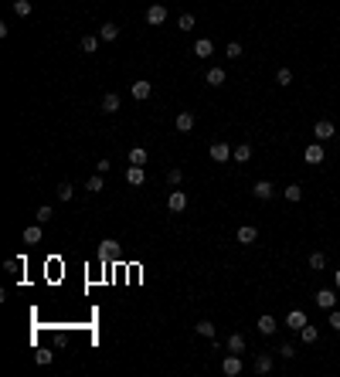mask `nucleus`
<instances>
[{"instance_id":"nucleus-28","label":"nucleus","mask_w":340,"mask_h":377,"mask_svg":"<svg viewBox=\"0 0 340 377\" xmlns=\"http://www.w3.org/2000/svg\"><path fill=\"white\" fill-rule=\"evenodd\" d=\"M283 197H286V201H289V204H296V201H300V197H303V190L296 187V184H289V187L283 190Z\"/></svg>"},{"instance_id":"nucleus-3","label":"nucleus","mask_w":340,"mask_h":377,"mask_svg":"<svg viewBox=\"0 0 340 377\" xmlns=\"http://www.w3.org/2000/svg\"><path fill=\"white\" fill-rule=\"evenodd\" d=\"M164 20H167V7H164V3H153V7H147V24L160 27Z\"/></svg>"},{"instance_id":"nucleus-38","label":"nucleus","mask_w":340,"mask_h":377,"mask_svg":"<svg viewBox=\"0 0 340 377\" xmlns=\"http://www.w3.org/2000/svg\"><path fill=\"white\" fill-rule=\"evenodd\" d=\"M279 354H283L286 360H293V357H296V350H293V343H283V347H279Z\"/></svg>"},{"instance_id":"nucleus-33","label":"nucleus","mask_w":340,"mask_h":377,"mask_svg":"<svg viewBox=\"0 0 340 377\" xmlns=\"http://www.w3.org/2000/svg\"><path fill=\"white\" fill-rule=\"evenodd\" d=\"M85 190H89V194H99V190H102V173H95V177H89V184H85Z\"/></svg>"},{"instance_id":"nucleus-42","label":"nucleus","mask_w":340,"mask_h":377,"mask_svg":"<svg viewBox=\"0 0 340 377\" xmlns=\"http://www.w3.org/2000/svg\"><path fill=\"white\" fill-rule=\"evenodd\" d=\"M334 285H337V289H340V268H337V272H334Z\"/></svg>"},{"instance_id":"nucleus-25","label":"nucleus","mask_w":340,"mask_h":377,"mask_svg":"<svg viewBox=\"0 0 340 377\" xmlns=\"http://www.w3.org/2000/svg\"><path fill=\"white\" fill-rule=\"evenodd\" d=\"M194 330H197V337H211V340H214V323H211V320H201Z\"/></svg>"},{"instance_id":"nucleus-15","label":"nucleus","mask_w":340,"mask_h":377,"mask_svg":"<svg viewBox=\"0 0 340 377\" xmlns=\"http://www.w3.org/2000/svg\"><path fill=\"white\" fill-rule=\"evenodd\" d=\"M102 113H119V95H116V92L102 95Z\"/></svg>"},{"instance_id":"nucleus-11","label":"nucleus","mask_w":340,"mask_h":377,"mask_svg":"<svg viewBox=\"0 0 340 377\" xmlns=\"http://www.w3.org/2000/svg\"><path fill=\"white\" fill-rule=\"evenodd\" d=\"M173 126H177L180 132H190V129H194V113H187V109H184V113L173 119Z\"/></svg>"},{"instance_id":"nucleus-7","label":"nucleus","mask_w":340,"mask_h":377,"mask_svg":"<svg viewBox=\"0 0 340 377\" xmlns=\"http://www.w3.org/2000/svg\"><path fill=\"white\" fill-rule=\"evenodd\" d=\"M306 313H303V309H289V316H286V326H289V330H303V326H306Z\"/></svg>"},{"instance_id":"nucleus-37","label":"nucleus","mask_w":340,"mask_h":377,"mask_svg":"<svg viewBox=\"0 0 340 377\" xmlns=\"http://www.w3.org/2000/svg\"><path fill=\"white\" fill-rule=\"evenodd\" d=\"M225 55H228V58H235V61H238V58H242V44H238V41H231V44H228V48H225Z\"/></svg>"},{"instance_id":"nucleus-18","label":"nucleus","mask_w":340,"mask_h":377,"mask_svg":"<svg viewBox=\"0 0 340 377\" xmlns=\"http://www.w3.org/2000/svg\"><path fill=\"white\" fill-rule=\"evenodd\" d=\"M231 156H235L238 163H245V160H252V146H248V143H238V146L231 150Z\"/></svg>"},{"instance_id":"nucleus-35","label":"nucleus","mask_w":340,"mask_h":377,"mask_svg":"<svg viewBox=\"0 0 340 377\" xmlns=\"http://www.w3.org/2000/svg\"><path fill=\"white\" fill-rule=\"evenodd\" d=\"M177 27H180V31H190V27H194V14H180V17H177Z\"/></svg>"},{"instance_id":"nucleus-26","label":"nucleus","mask_w":340,"mask_h":377,"mask_svg":"<svg viewBox=\"0 0 340 377\" xmlns=\"http://www.w3.org/2000/svg\"><path fill=\"white\" fill-rule=\"evenodd\" d=\"M310 268L323 272V268H327V255H323V251H313V255H310Z\"/></svg>"},{"instance_id":"nucleus-41","label":"nucleus","mask_w":340,"mask_h":377,"mask_svg":"<svg viewBox=\"0 0 340 377\" xmlns=\"http://www.w3.org/2000/svg\"><path fill=\"white\" fill-rule=\"evenodd\" d=\"M109 167H113L109 160H99V163H95V170H99V173H109Z\"/></svg>"},{"instance_id":"nucleus-14","label":"nucleus","mask_w":340,"mask_h":377,"mask_svg":"<svg viewBox=\"0 0 340 377\" xmlns=\"http://www.w3.org/2000/svg\"><path fill=\"white\" fill-rule=\"evenodd\" d=\"M334 302H337V296H334L330 289H320V292H317V306H320V309H334Z\"/></svg>"},{"instance_id":"nucleus-23","label":"nucleus","mask_w":340,"mask_h":377,"mask_svg":"<svg viewBox=\"0 0 340 377\" xmlns=\"http://www.w3.org/2000/svg\"><path fill=\"white\" fill-rule=\"evenodd\" d=\"M300 337H303V343H317V337H320V330L306 323V326H303V330H300Z\"/></svg>"},{"instance_id":"nucleus-30","label":"nucleus","mask_w":340,"mask_h":377,"mask_svg":"<svg viewBox=\"0 0 340 377\" xmlns=\"http://www.w3.org/2000/svg\"><path fill=\"white\" fill-rule=\"evenodd\" d=\"M276 85H293V72H289V68H279V72H276Z\"/></svg>"},{"instance_id":"nucleus-36","label":"nucleus","mask_w":340,"mask_h":377,"mask_svg":"<svg viewBox=\"0 0 340 377\" xmlns=\"http://www.w3.org/2000/svg\"><path fill=\"white\" fill-rule=\"evenodd\" d=\"M180 180H184V173H180L177 167H173V170H167V184H170V187H177Z\"/></svg>"},{"instance_id":"nucleus-12","label":"nucleus","mask_w":340,"mask_h":377,"mask_svg":"<svg viewBox=\"0 0 340 377\" xmlns=\"http://www.w3.org/2000/svg\"><path fill=\"white\" fill-rule=\"evenodd\" d=\"M252 194H255V197H259V201H269V197H272V194H276V187H272V184H269V180H259V184H255V187H252Z\"/></svg>"},{"instance_id":"nucleus-16","label":"nucleus","mask_w":340,"mask_h":377,"mask_svg":"<svg viewBox=\"0 0 340 377\" xmlns=\"http://www.w3.org/2000/svg\"><path fill=\"white\" fill-rule=\"evenodd\" d=\"M255 238H259V231H255L252 225H242V228H238V242H242V245H252Z\"/></svg>"},{"instance_id":"nucleus-24","label":"nucleus","mask_w":340,"mask_h":377,"mask_svg":"<svg viewBox=\"0 0 340 377\" xmlns=\"http://www.w3.org/2000/svg\"><path fill=\"white\" fill-rule=\"evenodd\" d=\"M116 251H119V245H116L113 238H106V242H102V248H99V255H102V258H113Z\"/></svg>"},{"instance_id":"nucleus-6","label":"nucleus","mask_w":340,"mask_h":377,"mask_svg":"<svg viewBox=\"0 0 340 377\" xmlns=\"http://www.w3.org/2000/svg\"><path fill=\"white\" fill-rule=\"evenodd\" d=\"M143 180H147V173H143V167H136V163H130V167H126V184H130V187H140Z\"/></svg>"},{"instance_id":"nucleus-21","label":"nucleus","mask_w":340,"mask_h":377,"mask_svg":"<svg viewBox=\"0 0 340 377\" xmlns=\"http://www.w3.org/2000/svg\"><path fill=\"white\" fill-rule=\"evenodd\" d=\"M99 38L102 41H116L119 38V27H116V24H102V27H99Z\"/></svg>"},{"instance_id":"nucleus-5","label":"nucleus","mask_w":340,"mask_h":377,"mask_svg":"<svg viewBox=\"0 0 340 377\" xmlns=\"http://www.w3.org/2000/svg\"><path fill=\"white\" fill-rule=\"evenodd\" d=\"M255 326H259V333H262V337H272V333L279 330L276 316H269V313H265V316H259V323H255Z\"/></svg>"},{"instance_id":"nucleus-40","label":"nucleus","mask_w":340,"mask_h":377,"mask_svg":"<svg viewBox=\"0 0 340 377\" xmlns=\"http://www.w3.org/2000/svg\"><path fill=\"white\" fill-rule=\"evenodd\" d=\"M330 326L340 330V309H330Z\"/></svg>"},{"instance_id":"nucleus-29","label":"nucleus","mask_w":340,"mask_h":377,"mask_svg":"<svg viewBox=\"0 0 340 377\" xmlns=\"http://www.w3.org/2000/svg\"><path fill=\"white\" fill-rule=\"evenodd\" d=\"M130 163H136V167H143V163H147V150H143V146H136V150H130Z\"/></svg>"},{"instance_id":"nucleus-20","label":"nucleus","mask_w":340,"mask_h":377,"mask_svg":"<svg viewBox=\"0 0 340 377\" xmlns=\"http://www.w3.org/2000/svg\"><path fill=\"white\" fill-rule=\"evenodd\" d=\"M24 242H27V245H38V242H41V225L24 228Z\"/></svg>"},{"instance_id":"nucleus-4","label":"nucleus","mask_w":340,"mask_h":377,"mask_svg":"<svg viewBox=\"0 0 340 377\" xmlns=\"http://www.w3.org/2000/svg\"><path fill=\"white\" fill-rule=\"evenodd\" d=\"M228 156H231V146H228V143H221V139L211 143V160H214V163H225Z\"/></svg>"},{"instance_id":"nucleus-19","label":"nucleus","mask_w":340,"mask_h":377,"mask_svg":"<svg viewBox=\"0 0 340 377\" xmlns=\"http://www.w3.org/2000/svg\"><path fill=\"white\" fill-rule=\"evenodd\" d=\"M269 371H272V357L269 354H259L255 357V374H269Z\"/></svg>"},{"instance_id":"nucleus-8","label":"nucleus","mask_w":340,"mask_h":377,"mask_svg":"<svg viewBox=\"0 0 340 377\" xmlns=\"http://www.w3.org/2000/svg\"><path fill=\"white\" fill-rule=\"evenodd\" d=\"M167 208L170 211H184V208H187V194H184V190H170Z\"/></svg>"},{"instance_id":"nucleus-9","label":"nucleus","mask_w":340,"mask_h":377,"mask_svg":"<svg viewBox=\"0 0 340 377\" xmlns=\"http://www.w3.org/2000/svg\"><path fill=\"white\" fill-rule=\"evenodd\" d=\"M150 92H153L150 82H133V85H130V95H133V99H150Z\"/></svg>"},{"instance_id":"nucleus-10","label":"nucleus","mask_w":340,"mask_h":377,"mask_svg":"<svg viewBox=\"0 0 340 377\" xmlns=\"http://www.w3.org/2000/svg\"><path fill=\"white\" fill-rule=\"evenodd\" d=\"M194 55H197V58H211V55H214V44H211V38L194 41Z\"/></svg>"},{"instance_id":"nucleus-34","label":"nucleus","mask_w":340,"mask_h":377,"mask_svg":"<svg viewBox=\"0 0 340 377\" xmlns=\"http://www.w3.org/2000/svg\"><path fill=\"white\" fill-rule=\"evenodd\" d=\"M95 48H99V38H92V34H89V38H82V51H85V55H92Z\"/></svg>"},{"instance_id":"nucleus-22","label":"nucleus","mask_w":340,"mask_h":377,"mask_svg":"<svg viewBox=\"0 0 340 377\" xmlns=\"http://www.w3.org/2000/svg\"><path fill=\"white\" fill-rule=\"evenodd\" d=\"M225 68H211L208 72V85H214V89H218V85H225Z\"/></svg>"},{"instance_id":"nucleus-27","label":"nucleus","mask_w":340,"mask_h":377,"mask_svg":"<svg viewBox=\"0 0 340 377\" xmlns=\"http://www.w3.org/2000/svg\"><path fill=\"white\" fill-rule=\"evenodd\" d=\"M31 10H34V7H31V0H14V14H17V17H27Z\"/></svg>"},{"instance_id":"nucleus-1","label":"nucleus","mask_w":340,"mask_h":377,"mask_svg":"<svg viewBox=\"0 0 340 377\" xmlns=\"http://www.w3.org/2000/svg\"><path fill=\"white\" fill-rule=\"evenodd\" d=\"M221 374L225 377H238L242 374V357H238V354H228V357L221 360Z\"/></svg>"},{"instance_id":"nucleus-2","label":"nucleus","mask_w":340,"mask_h":377,"mask_svg":"<svg viewBox=\"0 0 340 377\" xmlns=\"http://www.w3.org/2000/svg\"><path fill=\"white\" fill-rule=\"evenodd\" d=\"M334 123L330 119H317V126H313V136H317V143H323V139H334Z\"/></svg>"},{"instance_id":"nucleus-31","label":"nucleus","mask_w":340,"mask_h":377,"mask_svg":"<svg viewBox=\"0 0 340 377\" xmlns=\"http://www.w3.org/2000/svg\"><path fill=\"white\" fill-rule=\"evenodd\" d=\"M72 194H75V187H72L68 180H61V184H58V197H61V201H72Z\"/></svg>"},{"instance_id":"nucleus-32","label":"nucleus","mask_w":340,"mask_h":377,"mask_svg":"<svg viewBox=\"0 0 340 377\" xmlns=\"http://www.w3.org/2000/svg\"><path fill=\"white\" fill-rule=\"evenodd\" d=\"M34 218H38V225H48V221L55 218V211H51L48 204H44V208H38V214H34Z\"/></svg>"},{"instance_id":"nucleus-13","label":"nucleus","mask_w":340,"mask_h":377,"mask_svg":"<svg viewBox=\"0 0 340 377\" xmlns=\"http://www.w3.org/2000/svg\"><path fill=\"white\" fill-rule=\"evenodd\" d=\"M303 160H306V163H323V146H320V143L306 146V153H303Z\"/></svg>"},{"instance_id":"nucleus-39","label":"nucleus","mask_w":340,"mask_h":377,"mask_svg":"<svg viewBox=\"0 0 340 377\" xmlns=\"http://www.w3.org/2000/svg\"><path fill=\"white\" fill-rule=\"evenodd\" d=\"M51 357H55V354H48V350H38V354H34L38 364H51Z\"/></svg>"},{"instance_id":"nucleus-17","label":"nucleus","mask_w":340,"mask_h":377,"mask_svg":"<svg viewBox=\"0 0 340 377\" xmlns=\"http://www.w3.org/2000/svg\"><path fill=\"white\" fill-rule=\"evenodd\" d=\"M225 347L231 350V354H242V350H245V337H242V333H231Z\"/></svg>"}]
</instances>
